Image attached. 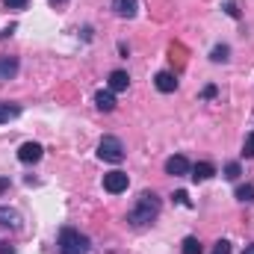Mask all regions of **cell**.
Here are the masks:
<instances>
[{"label": "cell", "mask_w": 254, "mask_h": 254, "mask_svg": "<svg viewBox=\"0 0 254 254\" xmlns=\"http://www.w3.org/2000/svg\"><path fill=\"white\" fill-rule=\"evenodd\" d=\"M136 9H139L136 0H113V12H116L119 18H133Z\"/></svg>", "instance_id": "12"}, {"label": "cell", "mask_w": 254, "mask_h": 254, "mask_svg": "<svg viewBox=\"0 0 254 254\" xmlns=\"http://www.w3.org/2000/svg\"><path fill=\"white\" fill-rule=\"evenodd\" d=\"M0 228L18 231V228H21V213H18L15 207H0Z\"/></svg>", "instance_id": "7"}, {"label": "cell", "mask_w": 254, "mask_h": 254, "mask_svg": "<svg viewBox=\"0 0 254 254\" xmlns=\"http://www.w3.org/2000/svg\"><path fill=\"white\" fill-rule=\"evenodd\" d=\"M201 98H216V86H207V89L201 92Z\"/></svg>", "instance_id": "24"}, {"label": "cell", "mask_w": 254, "mask_h": 254, "mask_svg": "<svg viewBox=\"0 0 254 254\" xmlns=\"http://www.w3.org/2000/svg\"><path fill=\"white\" fill-rule=\"evenodd\" d=\"M51 3H65V0H51Z\"/></svg>", "instance_id": "29"}, {"label": "cell", "mask_w": 254, "mask_h": 254, "mask_svg": "<svg viewBox=\"0 0 254 254\" xmlns=\"http://www.w3.org/2000/svg\"><path fill=\"white\" fill-rule=\"evenodd\" d=\"M240 172H243V169H240V163H228V166H225V178H228V181H237V178H240Z\"/></svg>", "instance_id": "18"}, {"label": "cell", "mask_w": 254, "mask_h": 254, "mask_svg": "<svg viewBox=\"0 0 254 254\" xmlns=\"http://www.w3.org/2000/svg\"><path fill=\"white\" fill-rule=\"evenodd\" d=\"M210 60H213V63H228V60H231V48H228V45H216V48L210 51Z\"/></svg>", "instance_id": "15"}, {"label": "cell", "mask_w": 254, "mask_h": 254, "mask_svg": "<svg viewBox=\"0 0 254 254\" xmlns=\"http://www.w3.org/2000/svg\"><path fill=\"white\" fill-rule=\"evenodd\" d=\"M42 154H45V148H42L39 142H24V145L18 148V160L27 163V166H30V163H39Z\"/></svg>", "instance_id": "6"}, {"label": "cell", "mask_w": 254, "mask_h": 254, "mask_svg": "<svg viewBox=\"0 0 254 254\" xmlns=\"http://www.w3.org/2000/svg\"><path fill=\"white\" fill-rule=\"evenodd\" d=\"M222 9H225V12H228L231 18H240V9H237V3H234V0H228V3L222 6Z\"/></svg>", "instance_id": "23"}, {"label": "cell", "mask_w": 254, "mask_h": 254, "mask_svg": "<svg viewBox=\"0 0 254 254\" xmlns=\"http://www.w3.org/2000/svg\"><path fill=\"white\" fill-rule=\"evenodd\" d=\"M27 3H30V0H3V6H6V9H15V12H18V9H27Z\"/></svg>", "instance_id": "20"}, {"label": "cell", "mask_w": 254, "mask_h": 254, "mask_svg": "<svg viewBox=\"0 0 254 254\" xmlns=\"http://www.w3.org/2000/svg\"><path fill=\"white\" fill-rule=\"evenodd\" d=\"M95 104H98L101 113H113V110H116V92H110V89H98V92H95Z\"/></svg>", "instance_id": "9"}, {"label": "cell", "mask_w": 254, "mask_h": 254, "mask_svg": "<svg viewBox=\"0 0 254 254\" xmlns=\"http://www.w3.org/2000/svg\"><path fill=\"white\" fill-rule=\"evenodd\" d=\"M237 198H240L243 204H252L254 201V184H243V187H237Z\"/></svg>", "instance_id": "16"}, {"label": "cell", "mask_w": 254, "mask_h": 254, "mask_svg": "<svg viewBox=\"0 0 254 254\" xmlns=\"http://www.w3.org/2000/svg\"><path fill=\"white\" fill-rule=\"evenodd\" d=\"M57 249H60V254H89V237L74 228H63Z\"/></svg>", "instance_id": "2"}, {"label": "cell", "mask_w": 254, "mask_h": 254, "mask_svg": "<svg viewBox=\"0 0 254 254\" xmlns=\"http://www.w3.org/2000/svg\"><path fill=\"white\" fill-rule=\"evenodd\" d=\"M0 254H15V249L9 243H0Z\"/></svg>", "instance_id": "25"}, {"label": "cell", "mask_w": 254, "mask_h": 254, "mask_svg": "<svg viewBox=\"0 0 254 254\" xmlns=\"http://www.w3.org/2000/svg\"><path fill=\"white\" fill-rule=\"evenodd\" d=\"M172 198H175L178 204H184V207H192V204H190V195H187V192H184V190H178V192H175V195H172Z\"/></svg>", "instance_id": "22"}, {"label": "cell", "mask_w": 254, "mask_h": 254, "mask_svg": "<svg viewBox=\"0 0 254 254\" xmlns=\"http://www.w3.org/2000/svg\"><path fill=\"white\" fill-rule=\"evenodd\" d=\"M243 254H254V246H246V252Z\"/></svg>", "instance_id": "28"}, {"label": "cell", "mask_w": 254, "mask_h": 254, "mask_svg": "<svg viewBox=\"0 0 254 254\" xmlns=\"http://www.w3.org/2000/svg\"><path fill=\"white\" fill-rule=\"evenodd\" d=\"M98 157H101L104 163H122V160H125V145H122V139H119V136H104V139L98 142Z\"/></svg>", "instance_id": "3"}, {"label": "cell", "mask_w": 254, "mask_h": 254, "mask_svg": "<svg viewBox=\"0 0 254 254\" xmlns=\"http://www.w3.org/2000/svg\"><path fill=\"white\" fill-rule=\"evenodd\" d=\"M160 210H163L160 195H157V192H142V195L136 198V204L130 207L127 222H130L133 228H148V225H154V222H157Z\"/></svg>", "instance_id": "1"}, {"label": "cell", "mask_w": 254, "mask_h": 254, "mask_svg": "<svg viewBox=\"0 0 254 254\" xmlns=\"http://www.w3.org/2000/svg\"><path fill=\"white\" fill-rule=\"evenodd\" d=\"M12 33H15V24H9V27H6V30H3V33H0V39H9V36H12Z\"/></svg>", "instance_id": "26"}, {"label": "cell", "mask_w": 254, "mask_h": 254, "mask_svg": "<svg viewBox=\"0 0 254 254\" xmlns=\"http://www.w3.org/2000/svg\"><path fill=\"white\" fill-rule=\"evenodd\" d=\"M213 175H216V166H213V163H195V166H192V181H195V184L210 181Z\"/></svg>", "instance_id": "10"}, {"label": "cell", "mask_w": 254, "mask_h": 254, "mask_svg": "<svg viewBox=\"0 0 254 254\" xmlns=\"http://www.w3.org/2000/svg\"><path fill=\"white\" fill-rule=\"evenodd\" d=\"M154 86H157L163 95H169V92H175V89H178V77H175L172 71H160V74L154 77Z\"/></svg>", "instance_id": "8"}, {"label": "cell", "mask_w": 254, "mask_h": 254, "mask_svg": "<svg viewBox=\"0 0 254 254\" xmlns=\"http://www.w3.org/2000/svg\"><path fill=\"white\" fill-rule=\"evenodd\" d=\"M15 74H18V60L15 57H0V83L12 80Z\"/></svg>", "instance_id": "13"}, {"label": "cell", "mask_w": 254, "mask_h": 254, "mask_svg": "<svg viewBox=\"0 0 254 254\" xmlns=\"http://www.w3.org/2000/svg\"><path fill=\"white\" fill-rule=\"evenodd\" d=\"M6 187H9V181H6V178H0V192L6 190Z\"/></svg>", "instance_id": "27"}, {"label": "cell", "mask_w": 254, "mask_h": 254, "mask_svg": "<svg viewBox=\"0 0 254 254\" xmlns=\"http://www.w3.org/2000/svg\"><path fill=\"white\" fill-rule=\"evenodd\" d=\"M181 254H201V243H198V237H187Z\"/></svg>", "instance_id": "17"}, {"label": "cell", "mask_w": 254, "mask_h": 254, "mask_svg": "<svg viewBox=\"0 0 254 254\" xmlns=\"http://www.w3.org/2000/svg\"><path fill=\"white\" fill-rule=\"evenodd\" d=\"M190 172H192V166H190V160H187L184 154H175V157L166 160V175L181 178V175H190Z\"/></svg>", "instance_id": "5"}, {"label": "cell", "mask_w": 254, "mask_h": 254, "mask_svg": "<svg viewBox=\"0 0 254 254\" xmlns=\"http://www.w3.org/2000/svg\"><path fill=\"white\" fill-rule=\"evenodd\" d=\"M18 116H21V107H18V104L0 101V125H6V122H12V119H18Z\"/></svg>", "instance_id": "14"}, {"label": "cell", "mask_w": 254, "mask_h": 254, "mask_svg": "<svg viewBox=\"0 0 254 254\" xmlns=\"http://www.w3.org/2000/svg\"><path fill=\"white\" fill-rule=\"evenodd\" d=\"M213 254H231V243H228V240H219V243L213 246Z\"/></svg>", "instance_id": "21"}, {"label": "cell", "mask_w": 254, "mask_h": 254, "mask_svg": "<svg viewBox=\"0 0 254 254\" xmlns=\"http://www.w3.org/2000/svg\"><path fill=\"white\" fill-rule=\"evenodd\" d=\"M127 86H130L127 71H113V74H110V80H107V89H110V92H125Z\"/></svg>", "instance_id": "11"}, {"label": "cell", "mask_w": 254, "mask_h": 254, "mask_svg": "<svg viewBox=\"0 0 254 254\" xmlns=\"http://www.w3.org/2000/svg\"><path fill=\"white\" fill-rule=\"evenodd\" d=\"M243 154H246V157H252V160H254V130L249 133V136H246V142H243Z\"/></svg>", "instance_id": "19"}, {"label": "cell", "mask_w": 254, "mask_h": 254, "mask_svg": "<svg viewBox=\"0 0 254 254\" xmlns=\"http://www.w3.org/2000/svg\"><path fill=\"white\" fill-rule=\"evenodd\" d=\"M130 187V178H127L125 172H110V175H104V190L110 192V195H122V192Z\"/></svg>", "instance_id": "4"}]
</instances>
